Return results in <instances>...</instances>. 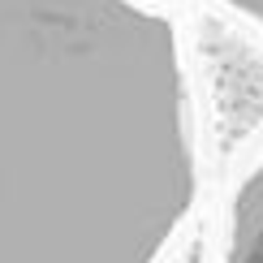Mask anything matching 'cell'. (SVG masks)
<instances>
[{
	"instance_id": "3957f363",
	"label": "cell",
	"mask_w": 263,
	"mask_h": 263,
	"mask_svg": "<svg viewBox=\"0 0 263 263\" xmlns=\"http://www.w3.org/2000/svg\"><path fill=\"white\" fill-rule=\"evenodd\" d=\"M224 9H233L237 17H246V22H255V26H263V0H220Z\"/></svg>"
},
{
	"instance_id": "6da1fadb",
	"label": "cell",
	"mask_w": 263,
	"mask_h": 263,
	"mask_svg": "<svg viewBox=\"0 0 263 263\" xmlns=\"http://www.w3.org/2000/svg\"><path fill=\"white\" fill-rule=\"evenodd\" d=\"M194 194L177 22L142 0H0V263H156Z\"/></svg>"
},
{
	"instance_id": "7a4b0ae2",
	"label": "cell",
	"mask_w": 263,
	"mask_h": 263,
	"mask_svg": "<svg viewBox=\"0 0 263 263\" xmlns=\"http://www.w3.org/2000/svg\"><path fill=\"white\" fill-rule=\"evenodd\" d=\"M224 263H263V160L242 177L233 194Z\"/></svg>"
}]
</instances>
